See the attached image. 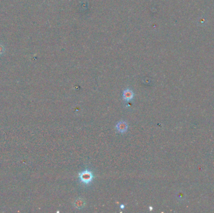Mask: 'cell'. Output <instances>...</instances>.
Masks as SVG:
<instances>
[{"label":"cell","mask_w":214,"mask_h":213,"mask_svg":"<svg viewBox=\"0 0 214 213\" xmlns=\"http://www.w3.org/2000/svg\"><path fill=\"white\" fill-rule=\"evenodd\" d=\"M133 97L134 93L130 89H127L123 92V98L124 100L126 101H129L132 100Z\"/></svg>","instance_id":"cell-2"},{"label":"cell","mask_w":214,"mask_h":213,"mask_svg":"<svg viewBox=\"0 0 214 213\" xmlns=\"http://www.w3.org/2000/svg\"><path fill=\"white\" fill-rule=\"evenodd\" d=\"M4 52V47L0 44V54H1Z\"/></svg>","instance_id":"cell-5"},{"label":"cell","mask_w":214,"mask_h":213,"mask_svg":"<svg viewBox=\"0 0 214 213\" xmlns=\"http://www.w3.org/2000/svg\"><path fill=\"white\" fill-rule=\"evenodd\" d=\"M79 178H80V180L82 183H83L84 184H88L92 181L93 175L91 171L86 170L79 173Z\"/></svg>","instance_id":"cell-1"},{"label":"cell","mask_w":214,"mask_h":213,"mask_svg":"<svg viewBox=\"0 0 214 213\" xmlns=\"http://www.w3.org/2000/svg\"><path fill=\"white\" fill-rule=\"evenodd\" d=\"M120 207H121V208H122V209H124V207H125V206H124V205H123V204H122V205H121V206H120Z\"/></svg>","instance_id":"cell-6"},{"label":"cell","mask_w":214,"mask_h":213,"mask_svg":"<svg viewBox=\"0 0 214 213\" xmlns=\"http://www.w3.org/2000/svg\"><path fill=\"white\" fill-rule=\"evenodd\" d=\"M116 130L120 133H123L127 131L128 129V124L125 121H120L117 123L116 126Z\"/></svg>","instance_id":"cell-3"},{"label":"cell","mask_w":214,"mask_h":213,"mask_svg":"<svg viewBox=\"0 0 214 213\" xmlns=\"http://www.w3.org/2000/svg\"><path fill=\"white\" fill-rule=\"evenodd\" d=\"M84 204H85V203H84V200L81 198L76 199L75 202V206L77 209H82Z\"/></svg>","instance_id":"cell-4"}]
</instances>
